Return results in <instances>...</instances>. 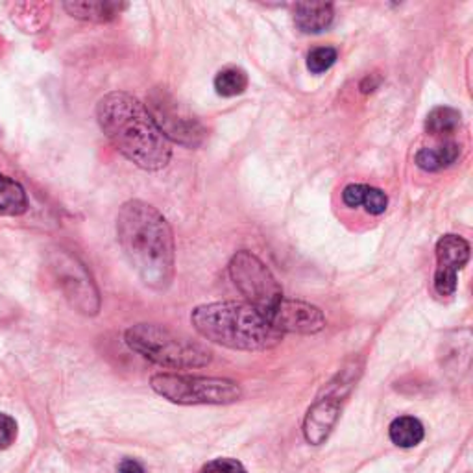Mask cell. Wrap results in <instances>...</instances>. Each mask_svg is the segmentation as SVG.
<instances>
[{"mask_svg": "<svg viewBox=\"0 0 473 473\" xmlns=\"http://www.w3.org/2000/svg\"><path fill=\"white\" fill-rule=\"evenodd\" d=\"M28 211V198L22 185L0 174V217H19Z\"/></svg>", "mask_w": 473, "mask_h": 473, "instance_id": "16", "label": "cell"}, {"mask_svg": "<svg viewBox=\"0 0 473 473\" xmlns=\"http://www.w3.org/2000/svg\"><path fill=\"white\" fill-rule=\"evenodd\" d=\"M263 315L281 335L285 333L315 335L326 327V317L322 309L313 306V303L301 299H289L285 296L274 308H270Z\"/></svg>", "mask_w": 473, "mask_h": 473, "instance_id": "10", "label": "cell"}, {"mask_svg": "<svg viewBox=\"0 0 473 473\" xmlns=\"http://www.w3.org/2000/svg\"><path fill=\"white\" fill-rule=\"evenodd\" d=\"M200 473H246V468L239 460L224 457V459H215L208 462L204 468L200 469Z\"/></svg>", "mask_w": 473, "mask_h": 473, "instance_id": "22", "label": "cell"}, {"mask_svg": "<svg viewBox=\"0 0 473 473\" xmlns=\"http://www.w3.org/2000/svg\"><path fill=\"white\" fill-rule=\"evenodd\" d=\"M460 112L450 106H438L425 117V131L433 135V138H448V135L455 133L460 128Z\"/></svg>", "mask_w": 473, "mask_h": 473, "instance_id": "18", "label": "cell"}, {"mask_svg": "<svg viewBox=\"0 0 473 473\" xmlns=\"http://www.w3.org/2000/svg\"><path fill=\"white\" fill-rule=\"evenodd\" d=\"M335 19L333 4L301 3L294 6V24L303 33H322Z\"/></svg>", "mask_w": 473, "mask_h": 473, "instance_id": "13", "label": "cell"}, {"mask_svg": "<svg viewBox=\"0 0 473 473\" xmlns=\"http://www.w3.org/2000/svg\"><path fill=\"white\" fill-rule=\"evenodd\" d=\"M460 157V145L444 141L434 147H425L416 154V165L425 173H438L451 166Z\"/></svg>", "mask_w": 473, "mask_h": 473, "instance_id": "15", "label": "cell"}, {"mask_svg": "<svg viewBox=\"0 0 473 473\" xmlns=\"http://www.w3.org/2000/svg\"><path fill=\"white\" fill-rule=\"evenodd\" d=\"M388 436L397 448H416L425 436L424 424L415 416H399L388 427Z\"/></svg>", "mask_w": 473, "mask_h": 473, "instance_id": "17", "label": "cell"}, {"mask_svg": "<svg viewBox=\"0 0 473 473\" xmlns=\"http://www.w3.org/2000/svg\"><path fill=\"white\" fill-rule=\"evenodd\" d=\"M58 285L71 306L84 315H96L100 309V298L87 268L71 254L59 252L52 261Z\"/></svg>", "mask_w": 473, "mask_h": 473, "instance_id": "9", "label": "cell"}, {"mask_svg": "<svg viewBox=\"0 0 473 473\" xmlns=\"http://www.w3.org/2000/svg\"><path fill=\"white\" fill-rule=\"evenodd\" d=\"M128 348L150 362L171 368L191 370L204 368L211 362L213 353L208 346L189 339L183 333H176L165 326L138 324L124 333Z\"/></svg>", "mask_w": 473, "mask_h": 473, "instance_id": "4", "label": "cell"}, {"mask_svg": "<svg viewBox=\"0 0 473 473\" xmlns=\"http://www.w3.org/2000/svg\"><path fill=\"white\" fill-rule=\"evenodd\" d=\"M194 329L206 341L239 352H266L281 344L283 335L248 301H215L191 313Z\"/></svg>", "mask_w": 473, "mask_h": 473, "instance_id": "3", "label": "cell"}, {"mask_svg": "<svg viewBox=\"0 0 473 473\" xmlns=\"http://www.w3.org/2000/svg\"><path fill=\"white\" fill-rule=\"evenodd\" d=\"M119 473H145L143 466L138 462V460H133V459H124L120 464H119Z\"/></svg>", "mask_w": 473, "mask_h": 473, "instance_id": "24", "label": "cell"}, {"mask_svg": "<svg viewBox=\"0 0 473 473\" xmlns=\"http://www.w3.org/2000/svg\"><path fill=\"white\" fill-rule=\"evenodd\" d=\"M379 84H381V80H376V82H374V76H366V78L361 82V91H362V93H371V91L378 89Z\"/></svg>", "mask_w": 473, "mask_h": 473, "instance_id": "25", "label": "cell"}, {"mask_svg": "<svg viewBox=\"0 0 473 473\" xmlns=\"http://www.w3.org/2000/svg\"><path fill=\"white\" fill-rule=\"evenodd\" d=\"M339 59V52L333 47H317L308 56V69L313 75H322L329 71L331 67Z\"/></svg>", "mask_w": 473, "mask_h": 473, "instance_id": "21", "label": "cell"}, {"mask_svg": "<svg viewBox=\"0 0 473 473\" xmlns=\"http://www.w3.org/2000/svg\"><path fill=\"white\" fill-rule=\"evenodd\" d=\"M65 12L75 19L91 21V22H108L120 15V12L126 8L122 3H115V0H89V3H65Z\"/></svg>", "mask_w": 473, "mask_h": 473, "instance_id": "14", "label": "cell"}, {"mask_svg": "<svg viewBox=\"0 0 473 473\" xmlns=\"http://www.w3.org/2000/svg\"><path fill=\"white\" fill-rule=\"evenodd\" d=\"M50 19V4H19L13 12V22L24 31H40Z\"/></svg>", "mask_w": 473, "mask_h": 473, "instance_id": "20", "label": "cell"}, {"mask_svg": "<svg viewBox=\"0 0 473 473\" xmlns=\"http://www.w3.org/2000/svg\"><path fill=\"white\" fill-rule=\"evenodd\" d=\"M147 110L168 143H178L185 148H198L208 138V129L201 120L183 108L173 93L163 87L150 94Z\"/></svg>", "mask_w": 473, "mask_h": 473, "instance_id": "7", "label": "cell"}, {"mask_svg": "<svg viewBox=\"0 0 473 473\" xmlns=\"http://www.w3.org/2000/svg\"><path fill=\"white\" fill-rule=\"evenodd\" d=\"M434 290L438 296H453L459 285V272L469 261V243L460 235H442L436 243Z\"/></svg>", "mask_w": 473, "mask_h": 473, "instance_id": "11", "label": "cell"}, {"mask_svg": "<svg viewBox=\"0 0 473 473\" xmlns=\"http://www.w3.org/2000/svg\"><path fill=\"white\" fill-rule=\"evenodd\" d=\"M117 241L139 280L166 290L174 280L176 246L171 224L143 200H129L117 215Z\"/></svg>", "mask_w": 473, "mask_h": 473, "instance_id": "1", "label": "cell"}, {"mask_svg": "<svg viewBox=\"0 0 473 473\" xmlns=\"http://www.w3.org/2000/svg\"><path fill=\"white\" fill-rule=\"evenodd\" d=\"M96 120L110 143L143 171H161L173 157V145L161 133L150 112L124 91H113L98 100Z\"/></svg>", "mask_w": 473, "mask_h": 473, "instance_id": "2", "label": "cell"}, {"mask_svg": "<svg viewBox=\"0 0 473 473\" xmlns=\"http://www.w3.org/2000/svg\"><path fill=\"white\" fill-rule=\"evenodd\" d=\"M248 75L243 71L241 67H226V69L219 71L215 76V91L219 96L231 98V96H239L248 89Z\"/></svg>", "mask_w": 473, "mask_h": 473, "instance_id": "19", "label": "cell"}, {"mask_svg": "<svg viewBox=\"0 0 473 473\" xmlns=\"http://www.w3.org/2000/svg\"><path fill=\"white\" fill-rule=\"evenodd\" d=\"M17 438V422L6 413H0V451L8 450Z\"/></svg>", "mask_w": 473, "mask_h": 473, "instance_id": "23", "label": "cell"}, {"mask_svg": "<svg viewBox=\"0 0 473 473\" xmlns=\"http://www.w3.org/2000/svg\"><path fill=\"white\" fill-rule=\"evenodd\" d=\"M150 387L163 399L178 405H229L243 397L241 387L226 378L156 374Z\"/></svg>", "mask_w": 473, "mask_h": 473, "instance_id": "5", "label": "cell"}, {"mask_svg": "<svg viewBox=\"0 0 473 473\" xmlns=\"http://www.w3.org/2000/svg\"><path fill=\"white\" fill-rule=\"evenodd\" d=\"M343 201L352 210L362 206L370 215H383L388 208V196L381 189L364 183L346 185L343 191Z\"/></svg>", "mask_w": 473, "mask_h": 473, "instance_id": "12", "label": "cell"}, {"mask_svg": "<svg viewBox=\"0 0 473 473\" xmlns=\"http://www.w3.org/2000/svg\"><path fill=\"white\" fill-rule=\"evenodd\" d=\"M362 366L357 361L348 362L318 394L303 418V436L313 446L324 444L341 418L343 405L359 381Z\"/></svg>", "mask_w": 473, "mask_h": 473, "instance_id": "6", "label": "cell"}, {"mask_svg": "<svg viewBox=\"0 0 473 473\" xmlns=\"http://www.w3.org/2000/svg\"><path fill=\"white\" fill-rule=\"evenodd\" d=\"M229 276L233 285L246 298L250 306L261 313L274 308L283 298V289L270 272V268L252 252H236L229 261Z\"/></svg>", "mask_w": 473, "mask_h": 473, "instance_id": "8", "label": "cell"}]
</instances>
